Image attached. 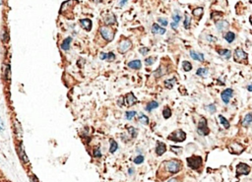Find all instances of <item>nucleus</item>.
Wrapping results in <instances>:
<instances>
[{
    "mask_svg": "<svg viewBox=\"0 0 252 182\" xmlns=\"http://www.w3.org/2000/svg\"><path fill=\"white\" fill-rule=\"evenodd\" d=\"M162 166L165 167V170L169 172V173L174 174L180 171L181 167H182V162L180 161H177V159H172V161L169 162H163Z\"/></svg>",
    "mask_w": 252,
    "mask_h": 182,
    "instance_id": "nucleus-1",
    "label": "nucleus"
},
{
    "mask_svg": "<svg viewBox=\"0 0 252 182\" xmlns=\"http://www.w3.org/2000/svg\"><path fill=\"white\" fill-rule=\"evenodd\" d=\"M203 159L199 156H192L190 158H187V165L190 168H192L194 170L199 169L202 166Z\"/></svg>",
    "mask_w": 252,
    "mask_h": 182,
    "instance_id": "nucleus-2",
    "label": "nucleus"
},
{
    "mask_svg": "<svg viewBox=\"0 0 252 182\" xmlns=\"http://www.w3.org/2000/svg\"><path fill=\"white\" fill-rule=\"evenodd\" d=\"M248 58V55H247V53L242 49L240 47H237L236 48V50H234V53H233V59L237 63H243V62H245L246 63V60Z\"/></svg>",
    "mask_w": 252,
    "mask_h": 182,
    "instance_id": "nucleus-3",
    "label": "nucleus"
},
{
    "mask_svg": "<svg viewBox=\"0 0 252 182\" xmlns=\"http://www.w3.org/2000/svg\"><path fill=\"white\" fill-rule=\"evenodd\" d=\"M167 139L170 141L176 142V143H178V142H183L185 139H186V134H185V132L182 130H176L174 132H172L171 134H170L169 137H167Z\"/></svg>",
    "mask_w": 252,
    "mask_h": 182,
    "instance_id": "nucleus-4",
    "label": "nucleus"
},
{
    "mask_svg": "<svg viewBox=\"0 0 252 182\" xmlns=\"http://www.w3.org/2000/svg\"><path fill=\"white\" fill-rule=\"evenodd\" d=\"M197 132H198V134L201 136H207L210 133V129L208 128L206 118H204V117L200 118V121H199L198 127H197Z\"/></svg>",
    "mask_w": 252,
    "mask_h": 182,
    "instance_id": "nucleus-5",
    "label": "nucleus"
},
{
    "mask_svg": "<svg viewBox=\"0 0 252 182\" xmlns=\"http://www.w3.org/2000/svg\"><path fill=\"white\" fill-rule=\"evenodd\" d=\"M100 35L104 38L107 42H111L114 37V32L112 29L108 28V27H101L100 30Z\"/></svg>",
    "mask_w": 252,
    "mask_h": 182,
    "instance_id": "nucleus-6",
    "label": "nucleus"
},
{
    "mask_svg": "<svg viewBox=\"0 0 252 182\" xmlns=\"http://www.w3.org/2000/svg\"><path fill=\"white\" fill-rule=\"evenodd\" d=\"M228 152L232 155H240L243 151H244V147H243L241 144L236 143V142H233V143L229 144L228 146Z\"/></svg>",
    "mask_w": 252,
    "mask_h": 182,
    "instance_id": "nucleus-7",
    "label": "nucleus"
},
{
    "mask_svg": "<svg viewBox=\"0 0 252 182\" xmlns=\"http://www.w3.org/2000/svg\"><path fill=\"white\" fill-rule=\"evenodd\" d=\"M250 170H251V168L248 165L243 163V162H239L236 166V177L238 178V177H239L240 175H242V174H244V175L249 174Z\"/></svg>",
    "mask_w": 252,
    "mask_h": 182,
    "instance_id": "nucleus-8",
    "label": "nucleus"
},
{
    "mask_svg": "<svg viewBox=\"0 0 252 182\" xmlns=\"http://www.w3.org/2000/svg\"><path fill=\"white\" fill-rule=\"evenodd\" d=\"M232 96H233V90L232 89H225L224 92H222V94H221L222 100L225 104H228L229 103V100L232 99Z\"/></svg>",
    "mask_w": 252,
    "mask_h": 182,
    "instance_id": "nucleus-9",
    "label": "nucleus"
},
{
    "mask_svg": "<svg viewBox=\"0 0 252 182\" xmlns=\"http://www.w3.org/2000/svg\"><path fill=\"white\" fill-rule=\"evenodd\" d=\"M131 46H132V43H131V42L129 41V39H123V41L120 42V44H119L118 50L120 53H125L126 51H128L130 49Z\"/></svg>",
    "mask_w": 252,
    "mask_h": 182,
    "instance_id": "nucleus-10",
    "label": "nucleus"
},
{
    "mask_svg": "<svg viewBox=\"0 0 252 182\" xmlns=\"http://www.w3.org/2000/svg\"><path fill=\"white\" fill-rule=\"evenodd\" d=\"M216 27H217V29H218V31H220V32H223V31L227 30L228 28L229 24H228V21L221 20V21L216 22Z\"/></svg>",
    "mask_w": 252,
    "mask_h": 182,
    "instance_id": "nucleus-11",
    "label": "nucleus"
},
{
    "mask_svg": "<svg viewBox=\"0 0 252 182\" xmlns=\"http://www.w3.org/2000/svg\"><path fill=\"white\" fill-rule=\"evenodd\" d=\"M166 144L162 143V142H158L157 143V147H156V154L158 156H162L166 153Z\"/></svg>",
    "mask_w": 252,
    "mask_h": 182,
    "instance_id": "nucleus-12",
    "label": "nucleus"
},
{
    "mask_svg": "<svg viewBox=\"0 0 252 182\" xmlns=\"http://www.w3.org/2000/svg\"><path fill=\"white\" fill-rule=\"evenodd\" d=\"M152 33L155 35H163L166 33V29L159 26L158 24H153L152 26Z\"/></svg>",
    "mask_w": 252,
    "mask_h": 182,
    "instance_id": "nucleus-13",
    "label": "nucleus"
},
{
    "mask_svg": "<svg viewBox=\"0 0 252 182\" xmlns=\"http://www.w3.org/2000/svg\"><path fill=\"white\" fill-rule=\"evenodd\" d=\"M126 103L128 105H133L137 103V99L135 97V96L133 95V93H129V94L126 95Z\"/></svg>",
    "mask_w": 252,
    "mask_h": 182,
    "instance_id": "nucleus-14",
    "label": "nucleus"
},
{
    "mask_svg": "<svg viewBox=\"0 0 252 182\" xmlns=\"http://www.w3.org/2000/svg\"><path fill=\"white\" fill-rule=\"evenodd\" d=\"M80 25L86 31H90L92 28V21L89 19H82V20H80Z\"/></svg>",
    "mask_w": 252,
    "mask_h": 182,
    "instance_id": "nucleus-15",
    "label": "nucleus"
},
{
    "mask_svg": "<svg viewBox=\"0 0 252 182\" xmlns=\"http://www.w3.org/2000/svg\"><path fill=\"white\" fill-rule=\"evenodd\" d=\"M190 55L194 59V60H198L200 62L204 61V54L203 53H199V52H195V51H190Z\"/></svg>",
    "mask_w": 252,
    "mask_h": 182,
    "instance_id": "nucleus-16",
    "label": "nucleus"
},
{
    "mask_svg": "<svg viewBox=\"0 0 252 182\" xmlns=\"http://www.w3.org/2000/svg\"><path fill=\"white\" fill-rule=\"evenodd\" d=\"M128 67L131 68V69H140L141 67H142V63H141V61L140 60H133V61H131L128 63Z\"/></svg>",
    "mask_w": 252,
    "mask_h": 182,
    "instance_id": "nucleus-17",
    "label": "nucleus"
},
{
    "mask_svg": "<svg viewBox=\"0 0 252 182\" xmlns=\"http://www.w3.org/2000/svg\"><path fill=\"white\" fill-rule=\"evenodd\" d=\"M252 123V112H249V113H247L244 118H243V121H242V125L243 126H249L250 124Z\"/></svg>",
    "mask_w": 252,
    "mask_h": 182,
    "instance_id": "nucleus-18",
    "label": "nucleus"
},
{
    "mask_svg": "<svg viewBox=\"0 0 252 182\" xmlns=\"http://www.w3.org/2000/svg\"><path fill=\"white\" fill-rule=\"evenodd\" d=\"M71 42H72V38L70 37L67 38H65L63 41V42L61 43V48H62L64 51H67L70 48V43H71Z\"/></svg>",
    "mask_w": 252,
    "mask_h": 182,
    "instance_id": "nucleus-19",
    "label": "nucleus"
},
{
    "mask_svg": "<svg viewBox=\"0 0 252 182\" xmlns=\"http://www.w3.org/2000/svg\"><path fill=\"white\" fill-rule=\"evenodd\" d=\"M219 54L221 56H223L225 59L228 60L229 58H231V56H232V51L229 50V49H220L219 50Z\"/></svg>",
    "mask_w": 252,
    "mask_h": 182,
    "instance_id": "nucleus-20",
    "label": "nucleus"
},
{
    "mask_svg": "<svg viewBox=\"0 0 252 182\" xmlns=\"http://www.w3.org/2000/svg\"><path fill=\"white\" fill-rule=\"evenodd\" d=\"M224 38L228 43H232L234 39H236V35H234V33H232V32H228L227 34L225 35Z\"/></svg>",
    "mask_w": 252,
    "mask_h": 182,
    "instance_id": "nucleus-21",
    "label": "nucleus"
},
{
    "mask_svg": "<svg viewBox=\"0 0 252 182\" xmlns=\"http://www.w3.org/2000/svg\"><path fill=\"white\" fill-rule=\"evenodd\" d=\"M158 106H159V104L157 103V101L152 100V101H150L147 105H146V110H147V111H152L153 109H156Z\"/></svg>",
    "mask_w": 252,
    "mask_h": 182,
    "instance_id": "nucleus-22",
    "label": "nucleus"
},
{
    "mask_svg": "<svg viewBox=\"0 0 252 182\" xmlns=\"http://www.w3.org/2000/svg\"><path fill=\"white\" fill-rule=\"evenodd\" d=\"M20 158L23 161L24 163H28L29 162V159L26 156V153H25V150H24V147L23 145H21V148H20Z\"/></svg>",
    "mask_w": 252,
    "mask_h": 182,
    "instance_id": "nucleus-23",
    "label": "nucleus"
},
{
    "mask_svg": "<svg viewBox=\"0 0 252 182\" xmlns=\"http://www.w3.org/2000/svg\"><path fill=\"white\" fill-rule=\"evenodd\" d=\"M203 12H204L203 8L202 7H198L196 9H194L192 13H193V16L194 17H196L197 19H200V18L202 17V15H203Z\"/></svg>",
    "mask_w": 252,
    "mask_h": 182,
    "instance_id": "nucleus-24",
    "label": "nucleus"
},
{
    "mask_svg": "<svg viewBox=\"0 0 252 182\" xmlns=\"http://www.w3.org/2000/svg\"><path fill=\"white\" fill-rule=\"evenodd\" d=\"M218 118H219V120H220V123L225 127V129H228V128H229V123L227 120V118H225L223 115H219Z\"/></svg>",
    "mask_w": 252,
    "mask_h": 182,
    "instance_id": "nucleus-25",
    "label": "nucleus"
},
{
    "mask_svg": "<svg viewBox=\"0 0 252 182\" xmlns=\"http://www.w3.org/2000/svg\"><path fill=\"white\" fill-rule=\"evenodd\" d=\"M175 82H176V78L169 79V80H166V81H165V86L166 89H171L175 84Z\"/></svg>",
    "mask_w": 252,
    "mask_h": 182,
    "instance_id": "nucleus-26",
    "label": "nucleus"
},
{
    "mask_svg": "<svg viewBox=\"0 0 252 182\" xmlns=\"http://www.w3.org/2000/svg\"><path fill=\"white\" fill-rule=\"evenodd\" d=\"M182 68L185 72H188V71L192 70V64L190 63L189 61H183L182 62Z\"/></svg>",
    "mask_w": 252,
    "mask_h": 182,
    "instance_id": "nucleus-27",
    "label": "nucleus"
},
{
    "mask_svg": "<svg viewBox=\"0 0 252 182\" xmlns=\"http://www.w3.org/2000/svg\"><path fill=\"white\" fill-rule=\"evenodd\" d=\"M14 126H15V131L17 133V135H18V137L22 136V128H21V125L18 120L14 121Z\"/></svg>",
    "mask_w": 252,
    "mask_h": 182,
    "instance_id": "nucleus-28",
    "label": "nucleus"
},
{
    "mask_svg": "<svg viewBox=\"0 0 252 182\" xmlns=\"http://www.w3.org/2000/svg\"><path fill=\"white\" fill-rule=\"evenodd\" d=\"M190 24H191V18L190 16L187 14V13H185V21H184V28L185 29H189L190 28Z\"/></svg>",
    "mask_w": 252,
    "mask_h": 182,
    "instance_id": "nucleus-29",
    "label": "nucleus"
},
{
    "mask_svg": "<svg viewBox=\"0 0 252 182\" xmlns=\"http://www.w3.org/2000/svg\"><path fill=\"white\" fill-rule=\"evenodd\" d=\"M196 74L198 75V76L205 77V76H207V74H208V69H207V68H204V67L199 68V69L197 70Z\"/></svg>",
    "mask_w": 252,
    "mask_h": 182,
    "instance_id": "nucleus-30",
    "label": "nucleus"
},
{
    "mask_svg": "<svg viewBox=\"0 0 252 182\" xmlns=\"http://www.w3.org/2000/svg\"><path fill=\"white\" fill-rule=\"evenodd\" d=\"M117 143L115 141H113V140H111L110 141V149H109V152L111 153V154H113V153H115L116 152V150H117Z\"/></svg>",
    "mask_w": 252,
    "mask_h": 182,
    "instance_id": "nucleus-31",
    "label": "nucleus"
},
{
    "mask_svg": "<svg viewBox=\"0 0 252 182\" xmlns=\"http://www.w3.org/2000/svg\"><path fill=\"white\" fill-rule=\"evenodd\" d=\"M163 115L166 119L170 118L171 116V110H170V108L169 107V106H166V107H165V109L163 110Z\"/></svg>",
    "mask_w": 252,
    "mask_h": 182,
    "instance_id": "nucleus-32",
    "label": "nucleus"
},
{
    "mask_svg": "<svg viewBox=\"0 0 252 182\" xmlns=\"http://www.w3.org/2000/svg\"><path fill=\"white\" fill-rule=\"evenodd\" d=\"M138 119H139V121L141 123H143V124H148L149 123V118L146 116V115L142 114V113L139 115V118Z\"/></svg>",
    "mask_w": 252,
    "mask_h": 182,
    "instance_id": "nucleus-33",
    "label": "nucleus"
},
{
    "mask_svg": "<svg viewBox=\"0 0 252 182\" xmlns=\"http://www.w3.org/2000/svg\"><path fill=\"white\" fill-rule=\"evenodd\" d=\"M8 39H9V35H8L7 30L4 29V30L2 31V42H7Z\"/></svg>",
    "mask_w": 252,
    "mask_h": 182,
    "instance_id": "nucleus-34",
    "label": "nucleus"
},
{
    "mask_svg": "<svg viewBox=\"0 0 252 182\" xmlns=\"http://www.w3.org/2000/svg\"><path fill=\"white\" fill-rule=\"evenodd\" d=\"M135 115H136V111H127L126 112V119L127 120H132Z\"/></svg>",
    "mask_w": 252,
    "mask_h": 182,
    "instance_id": "nucleus-35",
    "label": "nucleus"
},
{
    "mask_svg": "<svg viewBox=\"0 0 252 182\" xmlns=\"http://www.w3.org/2000/svg\"><path fill=\"white\" fill-rule=\"evenodd\" d=\"M172 19H173V22L174 23H179V21L181 20V16L178 14V13H174L173 15H172Z\"/></svg>",
    "mask_w": 252,
    "mask_h": 182,
    "instance_id": "nucleus-36",
    "label": "nucleus"
},
{
    "mask_svg": "<svg viewBox=\"0 0 252 182\" xmlns=\"http://www.w3.org/2000/svg\"><path fill=\"white\" fill-rule=\"evenodd\" d=\"M144 162V157L143 156H138L134 158V162L136 165H140V163H142Z\"/></svg>",
    "mask_w": 252,
    "mask_h": 182,
    "instance_id": "nucleus-37",
    "label": "nucleus"
},
{
    "mask_svg": "<svg viewBox=\"0 0 252 182\" xmlns=\"http://www.w3.org/2000/svg\"><path fill=\"white\" fill-rule=\"evenodd\" d=\"M207 109L209 110L210 113H215L217 111V108H216V105L215 104H209L207 106Z\"/></svg>",
    "mask_w": 252,
    "mask_h": 182,
    "instance_id": "nucleus-38",
    "label": "nucleus"
},
{
    "mask_svg": "<svg viewBox=\"0 0 252 182\" xmlns=\"http://www.w3.org/2000/svg\"><path fill=\"white\" fill-rule=\"evenodd\" d=\"M154 62H155V58H154V57H148V58H146V60H145V64L148 65V66H150V65L154 64Z\"/></svg>",
    "mask_w": 252,
    "mask_h": 182,
    "instance_id": "nucleus-39",
    "label": "nucleus"
},
{
    "mask_svg": "<svg viewBox=\"0 0 252 182\" xmlns=\"http://www.w3.org/2000/svg\"><path fill=\"white\" fill-rule=\"evenodd\" d=\"M158 22L160 23L161 25H163V27H166L167 24H169V22H167L166 19H163V18H159L158 19Z\"/></svg>",
    "mask_w": 252,
    "mask_h": 182,
    "instance_id": "nucleus-40",
    "label": "nucleus"
},
{
    "mask_svg": "<svg viewBox=\"0 0 252 182\" xmlns=\"http://www.w3.org/2000/svg\"><path fill=\"white\" fill-rule=\"evenodd\" d=\"M128 130H129V133L131 134L132 138H136V136H137V130L135 129V128H133V127H130Z\"/></svg>",
    "mask_w": 252,
    "mask_h": 182,
    "instance_id": "nucleus-41",
    "label": "nucleus"
},
{
    "mask_svg": "<svg viewBox=\"0 0 252 182\" xmlns=\"http://www.w3.org/2000/svg\"><path fill=\"white\" fill-rule=\"evenodd\" d=\"M114 59H115V55H114V53H112V52H109V53H108V58H107V60L108 61H113Z\"/></svg>",
    "mask_w": 252,
    "mask_h": 182,
    "instance_id": "nucleus-42",
    "label": "nucleus"
},
{
    "mask_svg": "<svg viewBox=\"0 0 252 182\" xmlns=\"http://www.w3.org/2000/svg\"><path fill=\"white\" fill-rule=\"evenodd\" d=\"M5 79L7 81H9L10 80V67L9 66H7L6 67V71H5Z\"/></svg>",
    "mask_w": 252,
    "mask_h": 182,
    "instance_id": "nucleus-43",
    "label": "nucleus"
},
{
    "mask_svg": "<svg viewBox=\"0 0 252 182\" xmlns=\"http://www.w3.org/2000/svg\"><path fill=\"white\" fill-rule=\"evenodd\" d=\"M171 151H172V152H174L176 155H178V154L181 152V151H182V149L179 148V147H175V146H172V147H171Z\"/></svg>",
    "mask_w": 252,
    "mask_h": 182,
    "instance_id": "nucleus-44",
    "label": "nucleus"
},
{
    "mask_svg": "<svg viewBox=\"0 0 252 182\" xmlns=\"http://www.w3.org/2000/svg\"><path fill=\"white\" fill-rule=\"evenodd\" d=\"M93 154H94V157H96V158L100 157V155H101V154H100V148H98V147L95 148V149H94V153H93Z\"/></svg>",
    "mask_w": 252,
    "mask_h": 182,
    "instance_id": "nucleus-45",
    "label": "nucleus"
},
{
    "mask_svg": "<svg viewBox=\"0 0 252 182\" xmlns=\"http://www.w3.org/2000/svg\"><path fill=\"white\" fill-rule=\"evenodd\" d=\"M140 53L141 54H143V55H146L147 53L149 52V48L148 47H142V48H140Z\"/></svg>",
    "mask_w": 252,
    "mask_h": 182,
    "instance_id": "nucleus-46",
    "label": "nucleus"
},
{
    "mask_svg": "<svg viewBox=\"0 0 252 182\" xmlns=\"http://www.w3.org/2000/svg\"><path fill=\"white\" fill-rule=\"evenodd\" d=\"M107 58H108V53H104V52L101 53V54H100V59L101 60H105Z\"/></svg>",
    "mask_w": 252,
    "mask_h": 182,
    "instance_id": "nucleus-47",
    "label": "nucleus"
},
{
    "mask_svg": "<svg viewBox=\"0 0 252 182\" xmlns=\"http://www.w3.org/2000/svg\"><path fill=\"white\" fill-rule=\"evenodd\" d=\"M207 39H209L210 42H216V41H217L216 38H214V37L212 38V35H208V37H207Z\"/></svg>",
    "mask_w": 252,
    "mask_h": 182,
    "instance_id": "nucleus-48",
    "label": "nucleus"
},
{
    "mask_svg": "<svg viewBox=\"0 0 252 182\" xmlns=\"http://www.w3.org/2000/svg\"><path fill=\"white\" fill-rule=\"evenodd\" d=\"M128 0H119V5L120 6H123V5H125V4L127 3Z\"/></svg>",
    "mask_w": 252,
    "mask_h": 182,
    "instance_id": "nucleus-49",
    "label": "nucleus"
},
{
    "mask_svg": "<svg viewBox=\"0 0 252 182\" xmlns=\"http://www.w3.org/2000/svg\"><path fill=\"white\" fill-rule=\"evenodd\" d=\"M170 26H171L172 29H176L178 27V24L177 23H174V22H172V23L170 24Z\"/></svg>",
    "mask_w": 252,
    "mask_h": 182,
    "instance_id": "nucleus-50",
    "label": "nucleus"
},
{
    "mask_svg": "<svg viewBox=\"0 0 252 182\" xmlns=\"http://www.w3.org/2000/svg\"><path fill=\"white\" fill-rule=\"evenodd\" d=\"M247 90H248L249 92H251V93H252V84H251V85H249L248 87H247Z\"/></svg>",
    "mask_w": 252,
    "mask_h": 182,
    "instance_id": "nucleus-51",
    "label": "nucleus"
},
{
    "mask_svg": "<svg viewBox=\"0 0 252 182\" xmlns=\"http://www.w3.org/2000/svg\"><path fill=\"white\" fill-rule=\"evenodd\" d=\"M169 182H176V179H175V178H172V179H170Z\"/></svg>",
    "mask_w": 252,
    "mask_h": 182,
    "instance_id": "nucleus-52",
    "label": "nucleus"
},
{
    "mask_svg": "<svg viewBox=\"0 0 252 182\" xmlns=\"http://www.w3.org/2000/svg\"><path fill=\"white\" fill-rule=\"evenodd\" d=\"M132 173H133V169L131 168V169H129V174H132Z\"/></svg>",
    "mask_w": 252,
    "mask_h": 182,
    "instance_id": "nucleus-53",
    "label": "nucleus"
},
{
    "mask_svg": "<svg viewBox=\"0 0 252 182\" xmlns=\"http://www.w3.org/2000/svg\"><path fill=\"white\" fill-rule=\"evenodd\" d=\"M0 129H2V122H1V119H0Z\"/></svg>",
    "mask_w": 252,
    "mask_h": 182,
    "instance_id": "nucleus-54",
    "label": "nucleus"
},
{
    "mask_svg": "<svg viewBox=\"0 0 252 182\" xmlns=\"http://www.w3.org/2000/svg\"><path fill=\"white\" fill-rule=\"evenodd\" d=\"M249 20H250V24L252 25V17H250V18H249Z\"/></svg>",
    "mask_w": 252,
    "mask_h": 182,
    "instance_id": "nucleus-55",
    "label": "nucleus"
},
{
    "mask_svg": "<svg viewBox=\"0 0 252 182\" xmlns=\"http://www.w3.org/2000/svg\"><path fill=\"white\" fill-rule=\"evenodd\" d=\"M0 4H1V0H0Z\"/></svg>",
    "mask_w": 252,
    "mask_h": 182,
    "instance_id": "nucleus-56",
    "label": "nucleus"
}]
</instances>
